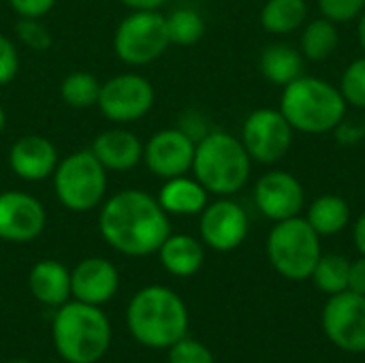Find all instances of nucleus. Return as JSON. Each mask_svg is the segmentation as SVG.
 Here are the masks:
<instances>
[{
    "mask_svg": "<svg viewBox=\"0 0 365 363\" xmlns=\"http://www.w3.org/2000/svg\"><path fill=\"white\" fill-rule=\"evenodd\" d=\"M103 240L126 257H148L158 252L171 233L169 214L158 199L145 190L126 188L103 201L98 214Z\"/></svg>",
    "mask_w": 365,
    "mask_h": 363,
    "instance_id": "obj_1",
    "label": "nucleus"
},
{
    "mask_svg": "<svg viewBox=\"0 0 365 363\" xmlns=\"http://www.w3.org/2000/svg\"><path fill=\"white\" fill-rule=\"evenodd\" d=\"M130 336L150 349H169L188 336V308L169 287L152 285L137 291L126 308Z\"/></svg>",
    "mask_w": 365,
    "mask_h": 363,
    "instance_id": "obj_2",
    "label": "nucleus"
},
{
    "mask_svg": "<svg viewBox=\"0 0 365 363\" xmlns=\"http://www.w3.org/2000/svg\"><path fill=\"white\" fill-rule=\"evenodd\" d=\"M346 107L340 88L327 79L302 75L282 88L278 109L293 131L304 135H325L346 118Z\"/></svg>",
    "mask_w": 365,
    "mask_h": 363,
    "instance_id": "obj_3",
    "label": "nucleus"
},
{
    "mask_svg": "<svg viewBox=\"0 0 365 363\" xmlns=\"http://www.w3.org/2000/svg\"><path fill=\"white\" fill-rule=\"evenodd\" d=\"M51 338L58 355L68 363H96L111 344V325L101 306L66 302L51 321Z\"/></svg>",
    "mask_w": 365,
    "mask_h": 363,
    "instance_id": "obj_4",
    "label": "nucleus"
},
{
    "mask_svg": "<svg viewBox=\"0 0 365 363\" xmlns=\"http://www.w3.org/2000/svg\"><path fill=\"white\" fill-rule=\"evenodd\" d=\"M250 169L252 158L242 139L225 131H210L197 141L190 171L210 195L231 197L240 193L248 184Z\"/></svg>",
    "mask_w": 365,
    "mask_h": 363,
    "instance_id": "obj_5",
    "label": "nucleus"
},
{
    "mask_svg": "<svg viewBox=\"0 0 365 363\" xmlns=\"http://www.w3.org/2000/svg\"><path fill=\"white\" fill-rule=\"evenodd\" d=\"M267 259L287 280H308L321 259V235L306 218L293 216L272 227L267 235Z\"/></svg>",
    "mask_w": 365,
    "mask_h": 363,
    "instance_id": "obj_6",
    "label": "nucleus"
},
{
    "mask_svg": "<svg viewBox=\"0 0 365 363\" xmlns=\"http://www.w3.org/2000/svg\"><path fill=\"white\" fill-rule=\"evenodd\" d=\"M53 190L66 210L90 212L105 201L107 169L92 150H77L58 163L53 171Z\"/></svg>",
    "mask_w": 365,
    "mask_h": 363,
    "instance_id": "obj_7",
    "label": "nucleus"
},
{
    "mask_svg": "<svg viewBox=\"0 0 365 363\" xmlns=\"http://www.w3.org/2000/svg\"><path fill=\"white\" fill-rule=\"evenodd\" d=\"M171 45L167 17L160 11H133L113 34L115 56L130 66H145L158 60Z\"/></svg>",
    "mask_w": 365,
    "mask_h": 363,
    "instance_id": "obj_8",
    "label": "nucleus"
},
{
    "mask_svg": "<svg viewBox=\"0 0 365 363\" xmlns=\"http://www.w3.org/2000/svg\"><path fill=\"white\" fill-rule=\"evenodd\" d=\"M293 126L287 122L280 109H255L248 113L242 126V143L248 156L261 165L280 163L293 143Z\"/></svg>",
    "mask_w": 365,
    "mask_h": 363,
    "instance_id": "obj_9",
    "label": "nucleus"
},
{
    "mask_svg": "<svg viewBox=\"0 0 365 363\" xmlns=\"http://www.w3.org/2000/svg\"><path fill=\"white\" fill-rule=\"evenodd\" d=\"M154 86L137 73H122L101 83L96 107L111 122H135L154 107Z\"/></svg>",
    "mask_w": 365,
    "mask_h": 363,
    "instance_id": "obj_10",
    "label": "nucleus"
},
{
    "mask_svg": "<svg viewBox=\"0 0 365 363\" xmlns=\"http://www.w3.org/2000/svg\"><path fill=\"white\" fill-rule=\"evenodd\" d=\"M327 340L346 353H365V295L342 291L329 295L323 308Z\"/></svg>",
    "mask_w": 365,
    "mask_h": 363,
    "instance_id": "obj_11",
    "label": "nucleus"
},
{
    "mask_svg": "<svg viewBox=\"0 0 365 363\" xmlns=\"http://www.w3.org/2000/svg\"><path fill=\"white\" fill-rule=\"evenodd\" d=\"M201 242L216 252H231L244 244L250 231L246 210L229 197L207 203L199 214Z\"/></svg>",
    "mask_w": 365,
    "mask_h": 363,
    "instance_id": "obj_12",
    "label": "nucleus"
},
{
    "mask_svg": "<svg viewBox=\"0 0 365 363\" xmlns=\"http://www.w3.org/2000/svg\"><path fill=\"white\" fill-rule=\"evenodd\" d=\"M252 199L257 210L265 218L280 223L302 214L306 193L302 182L293 173L282 169H272L257 180Z\"/></svg>",
    "mask_w": 365,
    "mask_h": 363,
    "instance_id": "obj_13",
    "label": "nucleus"
},
{
    "mask_svg": "<svg viewBox=\"0 0 365 363\" xmlns=\"http://www.w3.org/2000/svg\"><path fill=\"white\" fill-rule=\"evenodd\" d=\"M197 141L182 128H163L154 133L143 145L145 167L163 180L186 175L192 169Z\"/></svg>",
    "mask_w": 365,
    "mask_h": 363,
    "instance_id": "obj_14",
    "label": "nucleus"
},
{
    "mask_svg": "<svg viewBox=\"0 0 365 363\" xmlns=\"http://www.w3.org/2000/svg\"><path fill=\"white\" fill-rule=\"evenodd\" d=\"M47 223L43 203L21 190L0 193V240L28 244L36 240Z\"/></svg>",
    "mask_w": 365,
    "mask_h": 363,
    "instance_id": "obj_15",
    "label": "nucleus"
},
{
    "mask_svg": "<svg viewBox=\"0 0 365 363\" xmlns=\"http://www.w3.org/2000/svg\"><path fill=\"white\" fill-rule=\"evenodd\" d=\"M120 289L115 265L101 257L79 261L71 272V297L90 306H105Z\"/></svg>",
    "mask_w": 365,
    "mask_h": 363,
    "instance_id": "obj_16",
    "label": "nucleus"
},
{
    "mask_svg": "<svg viewBox=\"0 0 365 363\" xmlns=\"http://www.w3.org/2000/svg\"><path fill=\"white\" fill-rule=\"evenodd\" d=\"M58 150L43 135H24L9 150V167L24 182H43L58 167Z\"/></svg>",
    "mask_w": 365,
    "mask_h": 363,
    "instance_id": "obj_17",
    "label": "nucleus"
},
{
    "mask_svg": "<svg viewBox=\"0 0 365 363\" xmlns=\"http://www.w3.org/2000/svg\"><path fill=\"white\" fill-rule=\"evenodd\" d=\"M92 154L107 171H130L143 160V143L124 128H109L92 141Z\"/></svg>",
    "mask_w": 365,
    "mask_h": 363,
    "instance_id": "obj_18",
    "label": "nucleus"
},
{
    "mask_svg": "<svg viewBox=\"0 0 365 363\" xmlns=\"http://www.w3.org/2000/svg\"><path fill=\"white\" fill-rule=\"evenodd\" d=\"M28 287L34 300L45 306L60 308L71 297V272L60 261L43 259L32 265L28 274Z\"/></svg>",
    "mask_w": 365,
    "mask_h": 363,
    "instance_id": "obj_19",
    "label": "nucleus"
},
{
    "mask_svg": "<svg viewBox=\"0 0 365 363\" xmlns=\"http://www.w3.org/2000/svg\"><path fill=\"white\" fill-rule=\"evenodd\" d=\"M207 197L210 193L201 186L197 178L178 175L165 180L156 199L160 208L171 216H197L210 203Z\"/></svg>",
    "mask_w": 365,
    "mask_h": 363,
    "instance_id": "obj_20",
    "label": "nucleus"
},
{
    "mask_svg": "<svg viewBox=\"0 0 365 363\" xmlns=\"http://www.w3.org/2000/svg\"><path fill=\"white\" fill-rule=\"evenodd\" d=\"M158 259L163 267L178 278L195 276L205 261L203 242L186 233H169V237L158 248Z\"/></svg>",
    "mask_w": 365,
    "mask_h": 363,
    "instance_id": "obj_21",
    "label": "nucleus"
},
{
    "mask_svg": "<svg viewBox=\"0 0 365 363\" xmlns=\"http://www.w3.org/2000/svg\"><path fill=\"white\" fill-rule=\"evenodd\" d=\"M259 71L269 83L284 88L304 75V56L289 43H272L261 51Z\"/></svg>",
    "mask_w": 365,
    "mask_h": 363,
    "instance_id": "obj_22",
    "label": "nucleus"
},
{
    "mask_svg": "<svg viewBox=\"0 0 365 363\" xmlns=\"http://www.w3.org/2000/svg\"><path fill=\"white\" fill-rule=\"evenodd\" d=\"M304 218L321 237H331L351 225V205L340 195H321L310 203Z\"/></svg>",
    "mask_w": 365,
    "mask_h": 363,
    "instance_id": "obj_23",
    "label": "nucleus"
},
{
    "mask_svg": "<svg viewBox=\"0 0 365 363\" xmlns=\"http://www.w3.org/2000/svg\"><path fill=\"white\" fill-rule=\"evenodd\" d=\"M338 43H340L338 24L321 15L319 19H312L304 26L299 36V51L306 60L323 62L338 49Z\"/></svg>",
    "mask_w": 365,
    "mask_h": 363,
    "instance_id": "obj_24",
    "label": "nucleus"
},
{
    "mask_svg": "<svg viewBox=\"0 0 365 363\" xmlns=\"http://www.w3.org/2000/svg\"><path fill=\"white\" fill-rule=\"evenodd\" d=\"M308 19L306 0H267L261 9V26L269 34H291Z\"/></svg>",
    "mask_w": 365,
    "mask_h": 363,
    "instance_id": "obj_25",
    "label": "nucleus"
},
{
    "mask_svg": "<svg viewBox=\"0 0 365 363\" xmlns=\"http://www.w3.org/2000/svg\"><path fill=\"white\" fill-rule=\"evenodd\" d=\"M349 272H351V261L344 255H321L317 261V267L312 270L310 280L314 287L327 295H336L342 291H349Z\"/></svg>",
    "mask_w": 365,
    "mask_h": 363,
    "instance_id": "obj_26",
    "label": "nucleus"
},
{
    "mask_svg": "<svg viewBox=\"0 0 365 363\" xmlns=\"http://www.w3.org/2000/svg\"><path fill=\"white\" fill-rule=\"evenodd\" d=\"M101 83L92 73L75 71L66 75L60 83V98L71 109H88L98 103Z\"/></svg>",
    "mask_w": 365,
    "mask_h": 363,
    "instance_id": "obj_27",
    "label": "nucleus"
},
{
    "mask_svg": "<svg viewBox=\"0 0 365 363\" xmlns=\"http://www.w3.org/2000/svg\"><path fill=\"white\" fill-rule=\"evenodd\" d=\"M167 32L171 45H195L201 41L205 32V21L199 11L195 9H175L173 13L167 15Z\"/></svg>",
    "mask_w": 365,
    "mask_h": 363,
    "instance_id": "obj_28",
    "label": "nucleus"
},
{
    "mask_svg": "<svg viewBox=\"0 0 365 363\" xmlns=\"http://www.w3.org/2000/svg\"><path fill=\"white\" fill-rule=\"evenodd\" d=\"M340 92L346 105L365 109V56L353 60L344 68L342 79H340Z\"/></svg>",
    "mask_w": 365,
    "mask_h": 363,
    "instance_id": "obj_29",
    "label": "nucleus"
},
{
    "mask_svg": "<svg viewBox=\"0 0 365 363\" xmlns=\"http://www.w3.org/2000/svg\"><path fill=\"white\" fill-rule=\"evenodd\" d=\"M15 34L26 47L34 51H45L51 47V34L47 26L36 17H19V21L15 24Z\"/></svg>",
    "mask_w": 365,
    "mask_h": 363,
    "instance_id": "obj_30",
    "label": "nucleus"
},
{
    "mask_svg": "<svg viewBox=\"0 0 365 363\" xmlns=\"http://www.w3.org/2000/svg\"><path fill=\"white\" fill-rule=\"evenodd\" d=\"M169 363H214V355L203 342L184 336L169 347Z\"/></svg>",
    "mask_w": 365,
    "mask_h": 363,
    "instance_id": "obj_31",
    "label": "nucleus"
},
{
    "mask_svg": "<svg viewBox=\"0 0 365 363\" xmlns=\"http://www.w3.org/2000/svg\"><path fill=\"white\" fill-rule=\"evenodd\" d=\"M323 17L334 24H349L357 19L365 9V0H317Z\"/></svg>",
    "mask_w": 365,
    "mask_h": 363,
    "instance_id": "obj_32",
    "label": "nucleus"
},
{
    "mask_svg": "<svg viewBox=\"0 0 365 363\" xmlns=\"http://www.w3.org/2000/svg\"><path fill=\"white\" fill-rule=\"evenodd\" d=\"M17 71H19L17 47L9 36L0 34V86L11 83L15 79Z\"/></svg>",
    "mask_w": 365,
    "mask_h": 363,
    "instance_id": "obj_33",
    "label": "nucleus"
},
{
    "mask_svg": "<svg viewBox=\"0 0 365 363\" xmlns=\"http://www.w3.org/2000/svg\"><path fill=\"white\" fill-rule=\"evenodd\" d=\"M331 133L340 145H357L365 139V122L364 120H346L344 118Z\"/></svg>",
    "mask_w": 365,
    "mask_h": 363,
    "instance_id": "obj_34",
    "label": "nucleus"
},
{
    "mask_svg": "<svg viewBox=\"0 0 365 363\" xmlns=\"http://www.w3.org/2000/svg\"><path fill=\"white\" fill-rule=\"evenodd\" d=\"M11 9L19 15V17H36L41 19L43 15H47L56 0H9Z\"/></svg>",
    "mask_w": 365,
    "mask_h": 363,
    "instance_id": "obj_35",
    "label": "nucleus"
},
{
    "mask_svg": "<svg viewBox=\"0 0 365 363\" xmlns=\"http://www.w3.org/2000/svg\"><path fill=\"white\" fill-rule=\"evenodd\" d=\"M178 128H182V131H184L190 139H195V141L203 139V137L210 133L207 122H205V118H203L199 111H188V113H184Z\"/></svg>",
    "mask_w": 365,
    "mask_h": 363,
    "instance_id": "obj_36",
    "label": "nucleus"
},
{
    "mask_svg": "<svg viewBox=\"0 0 365 363\" xmlns=\"http://www.w3.org/2000/svg\"><path fill=\"white\" fill-rule=\"evenodd\" d=\"M349 291L365 295V257L351 261V272H349Z\"/></svg>",
    "mask_w": 365,
    "mask_h": 363,
    "instance_id": "obj_37",
    "label": "nucleus"
},
{
    "mask_svg": "<svg viewBox=\"0 0 365 363\" xmlns=\"http://www.w3.org/2000/svg\"><path fill=\"white\" fill-rule=\"evenodd\" d=\"M353 242H355V248L359 250V255L365 257V212H361V216L353 225Z\"/></svg>",
    "mask_w": 365,
    "mask_h": 363,
    "instance_id": "obj_38",
    "label": "nucleus"
},
{
    "mask_svg": "<svg viewBox=\"0 0 365 363\" xmlns=\"http://www.w3.org/2000/svg\"><path fill=\"white\" fill-rule=\"evenodd\" d=\"M133 11H158L167 0H120Z\"/></svg>",
    "mask_w": 365,
    "mask_h": 363,
    "instance_id": "obj_39",
    "label": "nucleus"
},
{
    "mask_svg": "<svg viewBox=\"0 0 365 363\" xmlns=\"http://www.w3.org/2000/svg\"><path fill=\"white\" fill-rule=\"evenodd\" d=\"M357 36H359V45L365 51V9L361 11V15L357 17Z\"/></svg>",
    "mask_w": 365,
    "mask_h": 363,
    "instance_id": "obj_40",
    "label": "nucleus"
},
{
    "mask_svg": "<svg viewBox=\"0 0 365 363\" xmlns=\"http://www.w3.org/2000/svg\"><path fill=\"white\" fill-rule=\"evenodd\" d=\"M4 124H6V113H4V109H2V105H0V133L4 131Z\"/></svg>",
    "mask_w": 365,
    "mask_h": 363,
    "instance_id": "obj_41",
    "label": "nucleus"
},
{
    "mask_svg": "<svg viewBox=\"0 0 365 363\" xmlns=\"http://www.w3.org/2000/svg\"><path fill=\"white\" fill-rule=\"evenodd\" d=\"M6 363H30V362H26V359H11V362H6Z\"/></svg>",
    "mask_w": 365,
    "mask_h": 363,
    "instance_id": "obj_42",
    "label": "nucleus"
}]
</instances>
